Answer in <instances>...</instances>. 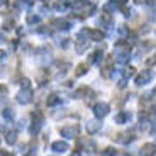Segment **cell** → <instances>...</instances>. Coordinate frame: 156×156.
<instances>
[{"label":"cell","instance_id":"cell-1","mask_svg":"<svg viewBox=\"0 0 156 156\" xmlns=\"http://www.w3.org/2000/svg\"><path fill=\"white\" fill-rule=\"evenodd\" d=\"M59 133H61V136H65V137H75V136H78V133H80V127H78L76 124L63 126V127L59 129Z\"/></svg>","mask_w":156,"mask_h":156},{"label":"cell","instance_id":"cell-2","mask_svg":"<svg viewBox=\"0 0 156 156\" xmlns=\"http://www.w3.org/2000/svg\"><path fill=\"white\" fill-rule=\"evenodd\" d=\"M17 100L20 102V104H29V102L32 100V92L29 88H24V90H20L19 92V95H17Z\"/></svg>","mask_w":156,"mask_h":156},{"label":"cell","instance_id":"cell-3","mask_svg":"<svg viewBox=\"0 0 156 156\" xmlns=\"http://www.w3.org/2000/svg\"><path fill=\"white\" fill-rule=\"evenodd\" d=\"M156 154V144L153 143H148L141 148V156H154Z\"/></svg>","mask_w":156,"mask_h":156},{"label":"cell","instance_id":"cell-4","mask_svg":"<svg viewBox=\"0 0 156 156\" xmlns=\"http://www.w3.org/2000/svg\"><path fill=\"white\" fill-rule=\"evenodd\" d=\"M51 149L55 153H65L68 149V143H65V141H55L51 144Z\"/></svg>","mask_w":156,"mask_h":156},{"label":"cell","instance_id":"cell-5","mask_svg":"<svg viewBox=\"0 0 156 156\" xmlns=\"http://www.w3.org/2000/svg\"><path fill=\"white\" fill-rule=\"evenodd\" d=\"M94 112H95L97 117H104V115L109 114V105H107V104H97L95 109H94Z\"/></svg>","mask_w":156,"mask_h":156},{"label":"cell","instance_id":"cell-6","mask_svg":"<svg viewBox=\"0 0 156 156\" xmlns=\"http://www.w3.org/2000/svg\"><path fill=\"white\" fill-rule=\"evenodd\" d=\"M100 126H102V124H100L98 121H90L88 124H87V129H88L90 134H94V133H97L98 129H100Z\"/></svg>","mask_w":156,"mask_h":156},{"label":"cell","instance_id":"cell-7","mask_svg":"<svg viewBox=\"0 0 156 156\" xmlns=\"http://www.w3.org/2000/svg\"><path fill=\"white\" fill-rule=\"evenodd\" d=\"M85 95H92V90L88 87H82V88H78L75 92V97H85Z\"/></svg>","mask_w":156,"mask_h":156},{"label":"cell","instance_id":"cell-8","mask_svg":"<svg viewBox=\"0 0 156 156\" xmlns=\"http://www.w3.org/2000/svg\"><path fill=\"white\" fill-rule=\"evenodd\" d=\"M149 78H151V73H149V71H144L143 75H139V76H137V85L148 83V82H149Z\"/></svg>","mask_w":156,"mask_h":156},{"label":"cell","instance_id":"cell-9","mask_svg":"<svg viewBox=\"0 0 156 156\" xmlns=\"http://www.w3.org/2000/svg\"><path fill=\"white\" fill-rule=\"evenodd\" d=\"M58 102H59V97H58V95H55V94H53V95H49V97H48V105H49V107L56 105Z\"/></svg>","mask_w":156,"mask_h":156},{"label":"cell","instance_id":"cell-10","mask_svg":"<svg viewBox=\"0 0 156 156\" xmlns=\"http://www.w3.org/2000/svg\"><path fill=\"white\" fill-rule=\"evenodd\" d=\"M5 139H7L9 144H14V143L17 141V133H14V131H12V133H9L7 136H5Z\"/></svg>","mask_w":156,"mask_h":156},{"label":"cell","instance_id":"cell-11","mask_svg":"<svg viewBox=\"0 0 156 156\" xmlns=\"http://www.w3.org/2000/svg\"><path fill=\"white\" fill-rule=\"evenodd\" d=\"M126 121H129V114H119L115 117V122H119V124H124Z\"/></svg>","mask_w":156,"mask_h":156},{"label":"cell","instance_id":"cell-12","mask_svg":"<svg viewBox=\"0 0 156 156\" xmlns=\"http://www.w3.org/2000/svg\"><path fill=\"white\" fill-rule=\"evenodd\" d=\"M85 73H87V66H85V65H80V66L76 68V71H75L76 76H82V75H85Z\"/></svg>","mask_w":156,"mask_h":156},{"label":"cell","instance_id":"cell-13","mask_svg":"<svg viewBox=\"0 0 156 156\" xmlns=\"http://www.w3.org/2000/svg\"><path fill=\"white\" fill-rule=\"evenodd\" d=\"M4 117H5V119H9V121H12V119H14V110H12V109H5L4 110Z\"/></svg>","mask_w":156,"mask_h":156},{"label":"cell","instance_id":"cell-14","mask_svg":"<svg viewBox=\"0 0 156 156\" xmlns=\"http://www.w3.org/2000/svg\"><path fill=\"white\" fill-rule=\"evenodd\" d=\"M115 154H117V151L114 148H107L105 151L102 153V156H115Z\"/></svg>","mask_w":156,"mask_h":156},{"label":"cell","instance_id":"cell-15","mask_svg":"<svg viewBox=\"0 0 156 156\" xmlns=\"http://www.w3.org/2000/svg\"><path fill=\"white\" fill-rule=\"evenodd\" d=\"M27 20H29L31 24H32V22H39V17H37V16H29Z\"/></svg>","mask_w":156,"mask_h":156},{"label":"cell","instance_id":"cell-16","mask_svg":"<svg viewBox=\"0 0 156 156\" xmlns=\"http://www.w3.org/2000/svg\"><path fill=\"white\" fill-rule=\"evenodd\" d=\"M20 85H22L24 88H29V80H27V78H22V82H20Z\"/></svg>","mask_w":156,"mask_h":156},{"label":"cell","instance_id":"cell-17","mask_svg":"<svg viewBox=\"0 0 156 156\" xmlns=\"http://www.w3.org/2000/svg\"><path fill=\"white\" fill-rule=\"evenodd\" d=\"M71 156H80V153L76 151V153H73V154H71Z\"/></svg>","mask_w":156,"mask_h":156},{"label":"cell","instance_id":"cell-18","mask_svg":"<svg viewBox=\"0 0 156 156\" xmlns=\"http://www.w3.org/2000/svg\"><path fill=\"white\" fill-rule=\"evenodd\" d=\"M7 156H12V154H7Z\"/></svg>","mask_w":156,"mask_h":156}]
</instances>
